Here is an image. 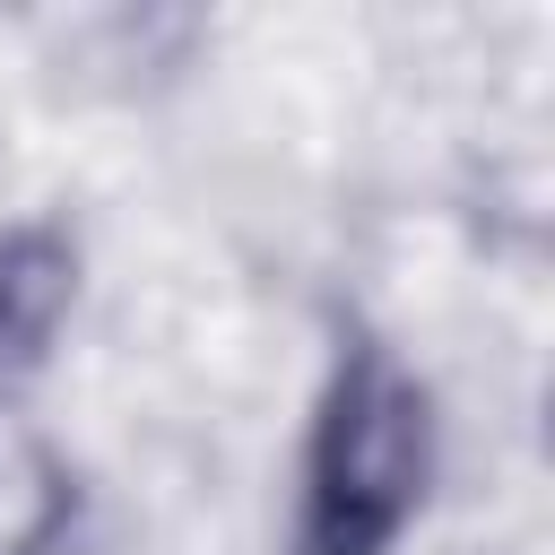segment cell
Masks as SVG:
<instances>
[{
  "mask_svg": "<svg viewBox=\"0 0 555 555\" xmlns=\"http://www.w3.org/2000/svg\"><path fill=\"white\" fill-rule=\"evenodd\" d=\"M408 486H416V399L373 373L330 416V451H321V486H312L321 555H364L408 512Z\"/></svg>",
  "mask_w": 555,
  "mask_h": 555,
  "instance_id": "obj_1",
  "label": "cell"
}]
</instances>
